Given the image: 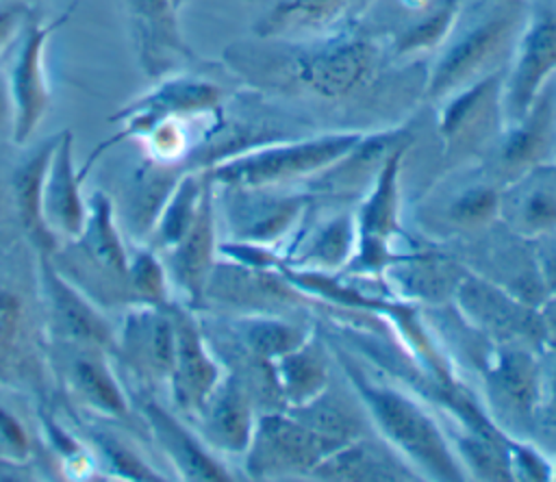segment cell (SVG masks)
<instances>
[{
  "label": "cell",
  "mask_w": 556,
  "mask_h": 482,
  "mask_svg": "<svg viewBox=\"0 0 556 482\" xmlns=\"http://www.w3.org/2000/svg\"><path fill=\"white\" fill-rule=\"evenodd\" d=\"M0 445L15 458H24L30 449V441L15 415L0 406Z\"/></svg>",
  "instance_id": "60d3db41"
},
{
  "label": "cell",
  "mask_w": 556,
  "mask_h": 482,
  "mask_svg": "<svg viewBox=\"0 0 556 482\" xmlns=\"http://www.w3.org/2000/svg\"><path fill=\"white\" fill-rule=\"evenodd\" d=\"M169 315L174 324V365L169 373L172 395L178 408L189 415H200L222 378L219 363L211 354V345L204 339L202 328L187 310L169 304Z\"/></svg>",
  "instance_id": "2e32d148"
},
{
  "label": "cell",
  "mask_w": 556,
  "mask_h": 482,
  "mask_svg": "<svg viewBox=\"0 0 556 482\" xmlns=\"http://www.w3.org/2000/svg\"><path fill=\"white\" fill-rule=\"evenodd\" d=\"M389 61H397L389 39L354 20L313 37H254L224 50V63L252 89L326 106L369 96Z\"/></svg>",
  "instance_id": "6da1fadb"
},
{
  "label": "cell",
  "mask_w": 556,
  "mask_h": 482,
  "mask_svg": "<svg viewBox=\"0 0 556 482\" xmlns=\"http://www.w3.org/2000/svg\"><path fill=\"white\" fill-rule=\"evenodd\" d=\"M489 419L508 439H528L541 406V369L526 347H502L484 369Z\"/></svg>",
  "instance_id": "9c48e42d"
},
{
  "label": "cell",
  "mask_w": 556,
  "mask_h": 482,
  "mask_svg": "<svg viewBox=\"0 0 556 482\" xmlns=\"http://www.w3.org/2000/svg\"><path fill=\"white\" fill-rule=\"evenodd\" d=\"M352 391L363 402L380 436L417 471L432 480H465V467L434 417L402 389L371 378L352 356L337 352Z\"/></svg>",
  "instance_id": "3957f363"
},
{
  "label": "cell",
  "mask_w": 556,
  "mask_h": 482,
  "mask_svg": "<svg viewBox=\"0 0 556 482\" xmlns=\"http://www.w3.org/2000/svg\"><path fill=\"white\" fill-rule=\"evenodd\" d=\"M339 447L317 434L289 410H263L256 415L245 454V471L254 480L311 475V471Z\"/></svg>",
  "instance_id": "8992f818"
},
{
  "label": "cell",
  "mask_w": 556,
  "mask_h": 482,
  "mask_svg": "<svg viewBox=\"0 0 556 482\" xmlns=\"http://www.w3.org/2000/svg\"><path fill=\"white\" fill-rule=\"evenodd\" d=\"M128 291L146 306L167 304V278L159 258L143 250L128 263Z\"/></svg>",
  "instance_id": "74e56055"
},
{
  "label": "cell",
  "mask_w": 556,
  "mask_h": 482,
  "mask_svg": "<svg viewBox=\"0 0 556 482\" xmlns=\"http://www.w3.org/2000/svg\"><path fill=\"white\" fill-rule=\"evenodd\" d=\"M556 76V0H528V17L504 72V124L517 122Z\"/></svg>",
  "instance_id": "ba28073f"
},
{
  "label": "cell",
  "mask_w": 556,
  "mask_h": 482,
  "mask_svg": "<svg viewBox=\"0 0 556 482\" xmlns=\"http://www.w3.org/2000/svg\"><path fill=\"white\" fill-rule=\"evenodd\" d=\"M17 319H20V300L13 293L0 291V347L13 339Z\"/></svg>",
  "instance_id": "7bdbcfd3"
},
{
  "label": "cell",
  "mask_w": 556,
  "mask_h": 482,
  "mask_svg": "<svg viewBox=\"0 0 556 482\" xmlns=\"http://www.w3.org/2000/svg\"><path fill=\"white\" fill-rule=\"evenodd\" d=\"M70 380L78 397L98 413L111 417H128V399L100 356H76L72 360Z\"/></svg>",
  "instance_id": "836d02e7"
},
{
  "label": "cell",
  "mask_w": 556,
  "mask_h": 482,
  "mask_svg": "<svg viewBox=\"0 0 556 482\" xmlns=\"http://www.w3.org/2000/svg\"><path fill=\"white\" fill-rule=\"evenodd\" d=\"M83 176L74 167V135L61 130L48 174L43 180L41 211L48 228L76 239L87 221V206L80 195Z\"/></svg>",
  "instance_id": "7402d4cb"
},
{
  "label": "cell",
  "mask_w": 556,
  "mask_h": 482,
  "mask_svg": "<svg viewBox=\"0 0 556 482\" xmlns=\"http://www.w3.org/2000/svg\"><path fill=\"white\" fill-rule=\"evenodd\" d=\"M315 480L339 482H406L419 480L415 467L384 439L358 436L330 452L313 471Z\"/></svg>",
  "instance_id": "d6986e66"
},
{
  "label": "cell",
  "mask_w": 556,
  "mask_h": 482,
  "mask_svg": "<svg viewBox=\"0 0 556 482\" xmlns=\"http://www.w3.org/2000/svg\"><path fill=\"white\" fill-rule=\"evenodd\" d=\"M545 423L556 434V360L547 378V391L545 397H541V406L536 413V426Z\"/></svg>",
  "instance_id": "ee69618b"
},
{
  "label": "cell",
  "mask_w": 556,
  "mask_h": 482,
  "mask_svg": "<svg viewBox=\"0 0 556 482\" xmlns=\"http://www.w3.org/2000/svg\"><path fill=\"white\" fill-rule=\"evenodd\" d=\"M539 310H541V321H543L545 345L556 350V293L545 297Z\"/></svg>",
  "instance_id": "f6af8a7d"
},
{
  "label": "cell",
  "mask_w": 556,
  "mask_h": 482,
  "mask_svg": "<svg viewBox=\"0 0 556 482\" xmlns=\"http://www.w3.org/2000/svg\"><path fill=\"white\" fill-rule=\"evenodd\" d=\"M124 347L161 378H169L174 365V324L169 304L146 306L130 313L124 330Z\"/></svg>",
  "instance_id": "4316f807"
},
{
  "label": "cell",
  "mask_w": 556,
  "mask_h": 482,
  "mask_svg": "<svg viewBox=\"0 0 556 482\" xmlns=\"http://www.w3.org/2000/svg\"><path fill=\"white\" fill-rule=\"evenodd\" d=\"M204 300L250 313L278 315L306 304V293L298 289L285 274L271 267H248L235 261L215 263L204 289Z\"/></svg>",
  "instance_id": "7c38bea8"
},
{
  "label": "cell",
  "mask_w": 556,
  "mask_h": 482,
  "mask_svg": "<svg viewBox=\"0 0 556 482\" xmlns=\"http://www.w3.org/2000/svg\"><path fill=\"white\" fill-rule=\"evenodd\" d=\"M500 215L521 237L556 232V165L545 163L523 172L500 191Z\"/></svg>",
  "instance_id": "44dd1931"
},
{
  "label": "cell",
  "mask_w": 556,
  "mask_h": 482,
  "mask_svg": "<svg viewBox=\"0 0 556 482\" xmlns=\"http://www.w3.org/2000/svg\"><path fill=\"white\" fill-rule=\"evenodd\" d=\"M528 17V0H463L458 17L426 72L424 98L441 102L454 91L506 69Z\"/></svg>",
  "instance_id": "7a4b0ae2"
},
{
  "label": "cell",
  "mask_w": 556,
  "mask_h": 482,
  "mask_svg": "<svg viewBox=\"0 0 556 482\" xmlns=\"http://www.w3.org/2000/svg\"><path fill=\"white\" fill-rule=\"evenodd\" d=\"M554 480H556V469H554Z\"/></svg>",
  "instance_id": "681fc988"
},
{
  "label": "cell",
  "mask_w": 556,
  "mask_h": 482,
  "mask_svg": "<svg viewBox=\"0 0 556 482\" xmlns=\"http://www.w3.org/2000/svg\"><path fill=\"white\" fill-rule=\"evenodd\" d=\"M232 334L256 356L267 360H278L287 352L295 350L300 343H304L311 332L289 321L280 315H267V313H250L239 315L232 321Z\"/></svg>",
  "instance_id": "1f68e13d"
},
{
  "label": "cell",
  "mask_w": 556,
  "mask_h": 482,
  "mask_svg": "<svg viewBox=\"0 0 556 482\" xmlns=\"http://www.w3.org/2000/svg\"><path fill=\"white\" fill-rule=\"evenodd\" d=\"M87 221L83 232L76 237L83 243L85 256L102 271H109L124 280L128 289V258L124 252L122 237L115 228L113 206L104 193H93L87 204Z\"/></svg>",
  "instance_id": "4dcf8cb0"
},
{
  "label": "cell",
  "mask_w": 556,
  "mask_h": 482,
  "mask_svg": "<svg viewBox=\"0 0 556 482\" xmlns=\"http://www.w3.org/2000/svg\"><path fill=\"white\" fill-rule=\"evenodd\" d=\"M137 63L148 78H163L185 61H198L178 24L176 0H122Z\"/></svg>",
  "instance_id": "4fadbf2b"
},
{
  "label": "cell",
  "mask_w": 556,
  "mask_h": 482,
  "mask_svg": "<svg viewBox=\"0 0 556 482\" xmlns=\"http://www.w3.org/2000/svg\"><path fill=\"white\" fill-rule=\"evenodd\" d=\"M330 384L311 402L302 406H289L285 410H289L295 419H300L317 434L339 445L369 434V415L358 395L354 393L356 397H350L341 391H334Z\"/></svg>",
  "instance_id": "484cf974"
},
{
  "label": "cell",
  "mask_w": 556,
  "mask_h": 482,
  "mask_svg": "<svg viewBox=\"0 0 556 482\" xmlns=\"http://www.w3.org/2000/svg\"><path fill=\"white\" fill-rule=\"evenodd\" d=\"M187 2H191V0H176V4H178V9H180V7H185V4H187Z\"/></svg>",
  "instance_id": "7dc6e473"
},
{
  "label": "cell",
  "mask_w": 556,
  "mask_h": 482,
  "mask_svg": "<svg viewBox=\"0 0 556 482\" xmlns=\"http://www.w3.org/2000/svg\"><path fill=\"white\" fill-rule=\"evenodd\" d=\"M276 365V378L285 406H302L330 384V363L319 337L311 334L295 350L287 352Z\"/></svg>",
  "instance_id": "83f0119b"
},
{
  "label": "cell",
  "mask_w": 556,
  "mask_h": 482,
  "mask_svg": "<svg viewBox=\"0 0 556 482\" xmlns=\"http://www.w3.org/2000/svg\"><path fill=\"white\" fill-rule=\"evenodd\" d=\"M70 11L52 22H43L33 11L28 13L22 30L20 46L9 67V98H11V135L13 141L24 145L50 109V89L43 69V52L50 35L65 24Z\"/></svg>",
  "instance_id": "30bf717a"
},
{
  "label": "cell",
  "mask_w": 556,
  "mask_h": 482,
  "mask_svg": "<svg viewBox=\"0 0 556 482\" xmlns=\"http://www.w3.org/2000/svg\"><path fill=\"white\" fill-rule=\"evenodd\" d=\"M11 117V98H9V87L7 80L0 78V122Z\"/></svg>",
  "instance_id": "bcb514c9"
},
{
  "label": "cell",
  "mask_w": 556,
  "mask_h": 482,
  "mask_svg": "<svg viewBox=\"0 0 556 482\" xmlns=\"http://www.w3.org/2000/svg\"><path fill=\"white\" fill-rule=\"evenodd\" d=\"M454 295L463 317L493 341L545 345L541 310L495 282L465 276L458 280Z\"/></svg>",
  "instance_id": "8fae6325"
},
{
  "label": "cell",
  "mask_w": 556,
  "mask_h": 482,
  "mask_svg": "<svg viewBox=\"0 0 556 482\" xmlns=\"http://www.w3.org/2000/svg\"><path fill=\"white\" fill-rule=\"evenodd\" d=\"M143 415L161 445V449L169 456L174 467L185 480H202V482H226L232 480L228 469L213 458L204 445L161 404L154 399L143 402Z\"/></svg>",
  "instance_id": "cb8c5ba5"
},
{
  "label": "cell",
  "mask_w": 556,
  "mask_h": 482,
  "mask_svg": "<svg viewBox=\"0 0 556 482\" xmlns=\"http://www.w3.org/2000/svg\"><path fill=\"white\" fill-rule=\"evenodd\" d=\"M41 280L50 302L56 326L72 339L111 347L113 332L109 324L91 308V304L54 269V265L41 256Z\"/></svg>",
  "instance_id": "d4e9b609"
},
{
  "label": "cell",
  "mask_w": 556,
  "mask_h": 482,
  "mask_svg": "<svg viewBox=\"0 0 556 482\" xmlns=\"http://www.w3.org/2000/svg\"><path fill=\"white\" fill-rule=\"evenodd\" d=\"M28 13L26 2H0V50L22 30Z\"/></svg>",
  "instance_id": "b9f144b4"
},
{
  "label": "cell",
  "mask_w": 556,
  "mask_h": 482,
  "mask_svg": "<svg viewBox=\"0 0 556 482\" xmlns=\"http://www.w3.org/2000/svg\"><path fill=\"white\" fill-rule=\"evenodd\" d=\"M206 176V174H204ZM215 182L206 176L195 217L187 232L172 245L169 269L191 306L204 304V289L215 265Z\"/></svg>",
  "instance_id": "ffe728a7"
},
{
  "label": "cell",
  "mask_w": 556,
  "mask_h": 482,
  "mask_svg": "<svg viewBox=\"0 0 556 482\" xmlns=\"http://www.w3.org/2000/svg\"><path fill=\"white\" fill-rule=\"evenodd\" d=\"M363 130H334L258 145L202 169L222 187H276L324 172L356 145Z\"/></svg>",
  "instance_id": "277c9868"
},
{
  "label": "cell",
  "mask_w": 556,
  "mask_h": 482,
  "mask_svg": "<svg viewBox=\"0 0 556 482\" xmlns=\"http://www.w3.org/2000/svg\"><path fill=\"white\" fill-rule=\"evenodd\" d=\"M510 460L515 480H549L554 478V469L541 458L536 449L523 445L519 441H510Z\"/></svg>",
  "instance_id": "ab89813d"
},
{
  "label": "cell",
  "mask_w": 556,
  "mask_h": 482,
  "mask_svg": "<svg viewBox=\"0 0 556 482\" xmlns=\"http://www.w3.org/2000/svg\"><path fill=\"white\" fill-rule=\"evenodd\" d=\"M0 2H26V0H0Z\"/></svg>",
  "instance_id": "c3c4849f"
},
{
  "label": "cell",
  "mask_w": 556,
  "mask_h": 482,
  "mask_svg": "<svg viewBox=\"0 0 556 482\" xmlns=\"http://www.w3.org/2000/svg\"><path fill=\"white\" fill-rule=\"evenodd\" d=\"M463 0H432L426 9L413 13V20L395 28L387 39L397 61H408L439 46L450 35Z\"/></svg>",
  "instance_id": "f546056e"
},
{
  "label": "cell",
  "mask_w": 556,
  "mask_h": 482,
  "mask_svg": "<svg viewBox=\"0 0 556 482\" xmlns=\"http://www.w3.org/2000/svg\"><path fill=\"white\" fill-rule=\"evenodd\" d=\"M228 198L230 230L239 241L271 243L282 237L302 211L308 206V195L302 193H267L265 187H224Z\"/></svg>",
  "instance_id": "ac0fdd59"
},
{
  "label": "cell",
  "mask_w": 556,
  "mask_h": 482,
  "mask_svg": "<svg viewBox=\"0 0 556 482\" xmlns=\"http://www.w3.org/2000/svg\"><path fill=\"white\" fill-rule=\"evenodd\" d=\"M222 109H224V89L217 83L195 74L167 76L154 89L132 100L111 117L113 122H119L122 128L115 135H111L104 143H100L78 172L85 178L102 152L111 150L119 141H126L132 137L139 139L141 135L148 132V128H152L163 117H169V115L200 117V115H213Z\"/></svg>",
  "instance_id": "52a82bcc"
},
{
  "label": "cell",
  "mask_w": 556,
  "mask_h": 482,
  "mask_svg": "<svg viewBox=\"0 0 556 482\" xmlns=\"http://www.w3.org/2000/svg\"><path fill=\"white\" fill-rule=\"evenodd\" d=\"M358 248V226L356 215L341 213L319 226L306 241V248H302L295 254L293 265L308 267L313 271L321 269H337L343 263L350 261L354 250Z\"/></svg>",
  "instance_id": "d6a6232c"
},
{
  "label": "cell",
  "mask_w": 556,
  "mask_h": 482,
  "mask_svg": "<svg viewBox=\"0 0 556 482\" xmlns=\"http://www.w3.org/2000/svg\"><path fill=\"white\" fill-rule=\"evenodd\" d=\"M467 430V428H465ZM510 441L508 436H486L473 430H467L463 436H456L458 460L463 462L465 471H471L473 478L480 480H495V482H510L513 475V460H510Z\"/></svg>",
  "instance_id": "e575fe53"
},
{
  "label": "cell",
  "mask_w": 556,
  "mask_h": 482,
  "mask_svg": "<svg viewBox=\"0 0 556 482\" xmlns=\"http://www.w3.org/2000/svg\"><path fill=\"white\" fill-rule=\"evenodd\" d=\"M495 172L508 180L556 158V76L532 100L530 109L504 126L495 148Z\"/></svg>",
  "instance_id": "5bb4252c"
},
{
  "label": "cell",
  "mask_w": 556,
  "mask_h": 482,
  "mask_svg": "<svg viewBox=\"0 0 556 482\" xmlns=\"http://www.w3.org/2000/svg\"><path fill=\"white\" fill-rule=\"evenodd\" d=\"M98 443L119 475L130 478V480H163L132 449H128L124 443L111 439L109 434H98Z\"/></svg>",
  "instance_id": "f35d334b"
},
{
  "label": "cell",
  "mask_w": 556,
  "mask_h": 482,
  "mask_svg": "<svg viewBox=\"0 0 556 482\" xmlns=\"http://www.w3.org/2000/svg\"><path fill=\"white\" fill-rule=\"evenodd\" d=\"M56 141H59V135L43 139L41 145L13 174V191H15L22 226L28 232V237L35 241V245H39L41 250H50L54 245V234L43 219L41 193H43V180H46Z\"/></svg>",
  "instance_id": "f1b7e54d"
},
{
  "label": "cell",
  "mask_w": 556,
  "mask_h": 482,
  "mask_svg": "<svg viewBox=\"0 0 556 482\" xmlns=\"http://www.w3.org/2000/svg\"><path fill=\"white\" fill-rule=\"evenodd\" d=\"M504 72L497 69L437 102V132L443 154L452 161L493 152L502 130Z\"/></svg>",
  "instance_id": "5b68a950"
},
{
  "label": "cell",
  "mask_w": 556,
  "mask_h": 482,
  "mask_svg": "<svg viewBox=\"0 0 556 482\" xmlns=\"http://www.w3.org/2000/svg\"><path fill=\"white\" fill-rule=\"evenodd\" d=\"M500 215V189L493 185H473L463 189L447 206V219L456 226L476 228Z\"/></svg>",
  "instance_id": "8d00e7d4"
},
{
  "label": "cell",
  "mask_w": 556,
  "mask_h": 482,
  "mask_svg": "<svg viewBox=\"0 0 556 482\" xmlns=\"http://www.w3.org/2000/svg\"><path fill=\"white\" fill-rule=\"evenodd\" d=\"M261 2L263 13L252 26L254 37L302 39L339 28L358 15L374 0H248Z\"/></svg>",
  "instance_id": "e0dca14e"
},
{
  "label": "cell",
  "mask_w": 556,
  "mask_h": 482,
  "mask_svg": "<svg viewBox=\"0 0 556 482\" xmlns=\"http://www.w3.org/2000/svg\"><path fill=\"white\" fill-rule=\"evenodd\" d=\"M410 139L400 143L380 167L378 176L371 182L361 213L356 215L358 226V254L356 261L361 269L376 271L389 261V241L397 232V208H400V169L408 152Z\"/></svg>",
  "instance_id": "9a60e30c"
},
{
  "label": "cell",
  "mask_w": 556,
  "mask_h": 482,
  "mask_svg": "<svg viewBox=\"0 0 556 482\" xmlns=\"http://www.w3.org/2000/svg\"><path fill=\"white\" fill-rule=\"evenodd\" d=\"M204 180V172H189L178 178L156 217L154 243H159V248H172L187 232L195 217Z\"/></svg>",
  "instance_id": "d590c367"
},
{
  "label": "cell",
  "mask_w": 556,
  "mask_h": 482,
  "mask_svg": "<svg viewBox=\"0 0 556 482\" xmlns=\"http://www.w3.org/2000/svg\"><path fill=\"white\" fill-rule=\"evenodd\" d=\"M202 432L211 445L230 454H243L252 439L256 406L248 389L228 371L219 378L198 415Z\"/></svg>",
  "instance_id": "603a6c76"
}]
</instances>
